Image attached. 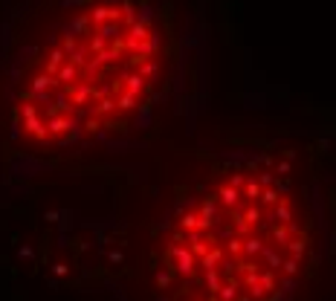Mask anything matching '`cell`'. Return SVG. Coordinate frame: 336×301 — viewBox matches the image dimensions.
<instances>
[{"mask_svg":"<svg viewBox=\"0 0 336 301\" xmlns=\"http://www.w3.org/2000/svg\"><path fill=\"white\" fill-rule=\"evenodd\" d=\"M180 58L174 0H73L17 75L15 128L35 148H70L128 128Z\"/></svg>","mask_w":336,"mask_h":301,"instance_id":"6da1fadb","label":"cell"},{"mask_svg":"<svg viewBox=\"0 0 336 301\" xmlns=\"http://www.w3.org/2000/svg\"><path fill=\"white\" fill-rule=\"evenodd\" d=\"M313 218L269 159L218 168L168 220L160 293L168 301H278L304 269Z\"/></svg>","mask_w":336,"mask_h":301,"instance_id":"7a4b0ae2","label":"cell"}]
</instances>
